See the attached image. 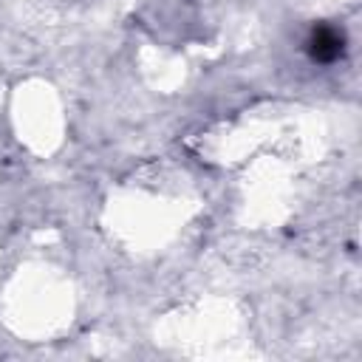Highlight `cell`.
<instances>
[{
  "label": "cell",
  "instance_id": "cell-1",
  "mask_svg": "<svg viewBox=\"0 0 362 362\" xmlns=\"http://www.w3.org/2000/svg\"><path fill=\"white\" fill-rule=\"evenodd\" d=\"M308 48H311L314 59L331 62V59H337L342 54V34H337L334 28H317L311 42H308Z\"/></svg>",
  "mask_w": 362,
  "mask_h": 362
}]
</instances>
